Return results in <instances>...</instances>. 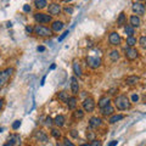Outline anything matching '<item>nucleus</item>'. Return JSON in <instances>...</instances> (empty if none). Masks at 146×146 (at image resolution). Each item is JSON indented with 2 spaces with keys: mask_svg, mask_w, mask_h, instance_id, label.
Wrapping results in <instances>:
<instances>
[{
  "mask_svg": "<svg viewBox=\"0 0 146 146\" xmlns=\"http://www.w3.org/2000/svg\"><path fill=\"white\" fill-rule=\"evenodd\" d=\"M113 102H115V106L119 110V111L129 110L130 106H131V104H130V101H129V99H128L127 95H118L117 98H115Z\"/></svg>",
  "mask_w": 146,
  "mask_h": 146,
  "instance_id": "obj_1",
  "label": "nucleus"
},
{
  "mask_svg": "<svg viewBox=\"0 0 146 146\" xmlns=\"http://www.w3.org/2000/svg\"><path fill=\"white\" fill-rule=\"evenodd\" d=\"M15 72V68L13 67H7L6 70L0 71V90L3 89V86L5 85V83L11 78V76Z\"/></svg>",
  "mask_w": 146,
  "mask_h": 146,
  "instance_id": "obj_2",
  "label": "nucleus"
},
{
  "mask_svg": "<svg viewBox=\"0 0 146 146\" xmlns=\"http://www.w3.org/2000/svg\"><path fill=\"white\" fill-rule=\"evenodd\" d=\"M34 34H36L38 36H51L52 35V31L49 28V27H45L42 25H36L34 27Z\"/></svg>",
  "mask_w": 146,
  "mask_h": 146,
  "instance_id": "obj_3",
  "label": "nucleus"
},
{
  "mask_svg": "<svg viewBox=\"0 0 146 146\" xmlns=\"http://www.w3.org/2000/svg\"><path fill=\"white\" fill-rule=\"evenodd\" d=\"M34 20H35L36 23L44 25V23H49V22H51V16L48 15V13L36 12V13H34Z\"/></svg>",
  "mask_w": 146,
  "mask_h": 146,
  "instance_id": "obj_4",
  "label": "nucleus"
},
{
  "mask_svg": "<svg viewBox=\"0 0 146 146\" xmlns=\"http://www.w3.org/2000/svg\"><path fill=\"white\" fill-rule=\"evenodd\" d=\"M86 65L90 68H93V70H96V68H99L102 65V61L98 56H88L86 57Z\"/></svg>",
  "mask_w": 146,
  "mask_h": 146,
  "instance_id": "obj_5",
  "label": "nucleus"
},
{
  "mask_svg": "<svg viewBox=\"0 0 146 146\" xmlns=\"http://www.w3.org/2000/svg\"><path fill=\"white\" fill-rule=\"evenodd\" d=\"M82 106H83V111H85V112H93L94 108H95V100L91 96L85 98L84 101L82 102Z\"/></svg>",
  "mask_w": 146,
  "mask_h": 146,
  "instance_id": "obj_6",
  "label": "nucleus"
},
{
  "mask_svg": "<svg viewBox=\"0 0 146 146\" xmlns=\"http://www.w3.org/2000/svg\"><path fill=\"white\" fill-rule=\"evenodd\" d=\"M125 58L127 60H129V61H134L136 60V58L139 57V51L136 50L135 48H125Z\"/></svg>",
  "mask_w": 146,
  "mask_h": 146,
  "instance_id": "obj_7",
  "label": "nucleus"
},
{
  "mask_svg": "<svg viewBox=\"0 0 146 146\" xmlns=\"http://www.w3.org/2000/svg\"><path fill=\"white\" fill-rule=\"evenodd\" d=\"M108 42L110 44L112 45V46H118V45H121V35L117 33V32H112V33H110L108 35Z\"/></svg>",
  "mask_w": 146,
  "mask_h": 146,
  "instance_id": "obj_8",
  "label": "nucleus"
},
{
  "mask_svg": "<svg viewBox=\"0 0 146 146\" xmlns=\"http://www.w3.org/2000/svg\"><path fill=\"white\" fill-rule=\"evenodd\" d=\"M21 141V138L18 134H11L10 136H9V139L5 144H4V146H15L17 144H20Z\"/></svg>",
  "mask_w": 146,
  "mask_h": 146,
  "instance_id": "obj_9",
  "label": "nucleus"
},
{
  "mask_svg": "<svg viewBox=\"0 0 146 146\" xmlns=\"http://www.w3.org/2000/svg\"><path fill=\"white\" fill-rule=\"evenodd\" d=\"M131 9H133L134 13H136V16H141V15H144V13H145V6H144V4H141L139 1H135L133 4V6H131Z\"/></svg>",
  "mask_w": 146,
  "mask_h": 146,
  "instance_id": "obj_10",
  "label": "nucleus"
},
{
  "mask_svg": "<svg viewBox=\"0 0 146 146\" xmlns=\"http://www.w3.org/2000/svg\"><path fill=\"white\" fill-rule=\"evenodd\" d=\"M61 12V5L57 3H52L49 5V13L51 16H57Z\"/></svg>",
  "mask_w": 146,
  "mask_h": 146,
  "instance_id": "obj_11",
  "label": "nucleus"
},
{
  "mask_svg": "<svg viewBox=\"0 0 146 146\" xmlns=\"http://www.w3.org/2000/svg\"><path fill=\"white\" fill-rule=\"evenodd\" d=\"M71 91L72 94L76 95L79 93V84H78V79H77V77H72L71 78Z\"/></svg>",
  "mask_w": 146,
  "mask_h": 146,
  "instance_id": "obj_12",
  "label": "nucleus"
},
{
  "mask_svg": "<svg viewBox=\"0 0 146 146\" xmlns=\"http://www.w3.org/2000/svg\"><path fill=\"white\" fill-rule=\"evenodd\" d=\"M101 124H102V119L100 117H91L89 121V127L93 128V129H96Z\"/></svg>",
  "mask_w": 146,
  "mask_h": 146,
  "instance_id": "obj_13",
  "label": "nucleus"
},
{
  "mask_svg": "<svg viewBox=\"0 0 146 146\" xmlns=\"http://www.w3.org/2000/svg\"><path fill=\"white\" fill-rule=\"evenodd\" d=\"M34 136H35V139H36V140L42 141V143H46V141H48V135L45 134V131H44V130H42V129L35 130Z\"/></svg>",
  "mask_w": 146,
  "mask_h": 146,
  "instance_id": "obj_14",
  "label": "nucleus"
},
{
  "mask_svg": "<svg viewBox=\"0 0 146 146\" xmlns=\"http://www.w3.org/2000/svg\"><path fill=\"white\" fill-rule=\"evenodd\" d=\"M108 105H111V99H110L108 96H102L101 99L99 100V102H98V106L100 108L106 107V106H108Z\"/></svg>",
  "mask_w": 146,
  "mask_h": 146,
  "instance_id": "obj_15",
  "label": "nucleus"
},
{
  "mask_svg": "<svg viewBox=\"0 0 146 146\" xmlns=\"http://www.w3.org/2000/svg\"><path fill=\"white\" fill-rule=\"evenodd\" d=\"M66 104H67V106H68L70 110H76L77 105H78V99H77L76 96H72V98H70L67 100Z\"/></svg>",
  "mask_w": 146,
  "mask_h": 146,
  "instance_id": "obj_16",
  "label": "nucleus"
},
{
  "mask_svg": "<svg viewBox=\"0 0 146 146\" xmlns=\"http://www.w3.org/2000/svg\"><path fill=\"white\" fill-rule=\"evenodd\" d=\"M113 112H115V108H113L111 105H108V106L106 107H102L101 108V115L105 116V117H107V116H112L113 115Z\"/></svg>",
  "mask_w": 146,
  "mask_h": 146,
  "instance_id": "obj_17",
  "label": "nucleus"
},
{
  "mask_svg": "<svg viewBox=\"0 0 146 146\" xmlns=\"http://www.w3.org/2000/svg\"><path fill=\"white\" fill-rule=\"evenodd\" d=\"M54 124L56 125L57 128H61L65 125V116H62V115H58L55 117V119H54Z\"/></svg>",
  "mask_w": 146,
  "mask_h": 146,
  "instance_id": "obj_18",
  "label": "nucleus"
},
{
  "mask_svg": "<svg viewBox=\"0 0 146 146\" xmlns=\"http://www.w3.org/2000/svg\"><path fill=\"white\" fill-rule=\"evenodd\" d=\"M141 25V20H140V17L139 16H136V15H133V16H130V26L133 27V28H138V27H140Z\"/></svg>",
  "mask_w": 146,
  "mask_h": 146,
  "instance_id": "obj_19",
  "label": "nucleus"
},
{
  "mask_svg": "<svg viewBox=\"0 0 146 146\" xmlns=\"http://www.w3.org/2000/svg\"><path fill=\"white\" fill-rule=\"evenodd\" d=\"M139 80H140V78L138 76H129L125 78V84L127 85H135V84H138Z\"/></svg>",
  "mask_w": 146,
  "mask_h": 146,
  "instance_id": "obj_20",
  "label": "nucleus"
},
{
  "mask_svg": "<svg viewBox=\"0 0 146 146\" xmlns=\"http://www.w3.org/2000/svg\"><path fill=\"white\" fill-rule=\"evenodd\" d=\"M63 28V22L61 21H54L51 25V31L52 32H60Z\"/></svg>",
  "mask_w": 146,
  "mask_h": 146,
  "instance_id": "obj_21",
  "label": "nucleus"
},
{
  "mask_svg": "<svg viewBox=\"0 0 146 146\" xmlns=\"http://www.w3.org/2000/svg\"><path fill=\"white\" fill-rule=\"evenodd\" d=\"M123 118H124V116H123V115H112L111 117H110L108 123H110V124H115V123L122 121Z\"/></svg>",
  "mask_w": 146,
  "mask_h": 146,
  "instance_id": "obj_22",
  "label": "nucleus"
},
{
  "mask_svg": "<svg viewBox=\"0 0 146 146\" xmlns=\"http://www.w3.org/2000/svg\"><path fill=\"white\" fill-rule=\"evenodd\" d=\"M73 72L77 77H80L82 76V68H80V65L78 61H74L73 62Z\"/></svg>",
  "mask_w": 146,
  "mask_h": 146,
  "instance_id": "obj_23",
  "label": "nucleus"
},
{
  "mask_svg": "<svg viewBox=\"0 0 146 146\" xmlns=\"http://www.w3.org/2000/svg\"><path fill=\"white\" fill-rule=\"evenodd\" d=\"M57 99L61 100L62 102H67V100L70 99V94H68L67 91H60V93L57 94Z\"/></svg>",
  "mask_w": 146,
  "mask_h": 146,
  "instance_id": "obj_24",
  "label": "nucleus"
},
{
  "mask_svg": "<svg viewBox=\"0 0 146 146\" xmlns=\"http://www.w3.org/2000/svg\"><path fill=\"white\" fill-rule=\"evenodd\" d=\"M110 58H111L112 62H117L119 60V52H118V50H112L110 52Z\"/></svg>",
  "mask_w": 146,
  "mask_h": 146,
  "instance_id": "obj_25",
  "label": "nucleus"
},
{
  "mask_svg": "<svg viewBox=\"0 0 146 146\" xmlns=\"http://www.w3.org/2000/svg\"><path fill=\"white\" fill-rule=\"evenodd\" d=\"M73 118H74V119H83L84 111L83 110H74V112H73Z\"/></svg>",
  "mask_w": 146,
  "mask_h": 146,
  "instance_id": "obj_26",
  "label": "nucleus"
},
{
  "mask_svg": "<svg viewBox=\"0 0 146 146\" xmlns=\"http://www.w3.org/2000/svg\"><path fill=\"white\" fill-rule=\"evenodd\" d=\"M34 5L36 9H44L48 5L46 0H34Z\"/></svg>",
  "mask_w": 146,
  "mask_h": 146,
  "instance_id": "obj_27",
  "label": "nucleus"
},
{
  "mask_svg": "<svg viewBox=\"0 0 146 146\" xmlns=\"http://www.w3.org/2000/svg\"><path fill=\"white\" fill-rule=\"evenodd\" d=\"M125 21H127V17H125V13L124 12H122L119 17H118V20H117V26H119L122 27L123 25H125Z\"/></svg>",
  "mask_w": 146,
  "mask_h": 146,
  "instance_id": "obj_28",
  "label": "nucleus"
},
{
  "mask_svg": "<svg viewBox=\"0 0 146 146\" xmlns=\"http://www.w3.org/2000/svg\"><path fill=\"white\" fill-rule=\"evenodd\" d=\"M127 45L129 48H134L136 45V38H134V36H128L127 38Z\"/></svg>",
  "mask_w": 146,
  "mask_h": 146,
  "instance_id": "obj_29",
  "label": "nucleus"
},
{
  "mask_svg": "<svg viewBox=\"0 0 146 146\" xmlns=\"http://www.w3.org/2000/svg\"><path fill=\"white\" fill-rule=\"evenodd\" d=\"M51 135L54 136L55 139H60L61 138V131H60V129H58V128H52L51 129Z\"/></svg>",
  "mask_w": 146,
  "mask_h": 146,
  "instance_id": "obj_30",
  "label": "nucleus"
},
{
  "mask_svg": "<svg viewBox=\"0 0 146 146\" xmlns=\"http://www.w3.org/2000/svg\"><path fill=\"white\" fill-rule=\"evenodd\" d=\"M124 32H125V34L128 35V36H133V34H134V28L131 27L130 25H127L125 27H124Z\"/></svg>",
  "mask_w": 146,
  "mask_h": 146,
  "instance_id": "obj_31",
  "label": "nucleus"
},
{
  "mask_svg": "<svg viewBox=\"0 0 146 146\" xmlns=\"http://www.w3.org/2000/svg\"><path fill=\"white\" fill-rule=\"evenodd\" d=\"M86 138H88V141H94L96 139V134L93 130H86Z\"/></svg>",
  "mask_w": 146,
  "mask_h": 146,
  "instance_id": "obj_32",
  "label": "nucleus"
},
{
  "mask_svg": "<svg viewBox=\"0 0 146 146\" xmlns=\"http://www.w3.org/2000/svg\"><path fill=\"white\" fill-rule=\"evenodd\" d=\"M139 44H140L141 48L146 50V35H143V36H141V38L139 39Z\"/></svg>",
  "mask_w": 146,
  "mask_h": 146,
  "instance_id": "obj_33",
  "label": "nucleus"
},
{
  "mask_svg": "<svg viewBox=\"0 0 146 146\" xmlns=\"http://www.w3.org/2000/svg\"><path fill=\"white\" fill-rule=\"evenodd\" d=\"M45 124H46L48 127H51L54 124V119L51 117H46V119H45Z\"/></svg>",
  "mask_w": 146,
  "mask_h": 146,
  "instance_id": "obj_34",
  "label": "nucleus"
},
{
  "mask_svg": "<svg viewBox=\"0 0 146 146\" xmlns=\"http://www.w3.org/2000/svg\"><path fill=\"white\" fill-rule=\"evenodd\" d=\"M20 127H21V121H15L13 122V124H12V129L13 130H17Z\"/></svg>",
  "mask_w": 146,
  "mask_h": 146,
  "instance_id": "obj_35",
  "label": "nucleus"
},
{
  "mask_svg": "<svg viewBox=\"0 0 146 146\" xmlns=\"http://www.w3.org/2000/svg\"><path fill=\"white\" fill-rule=\"evenodd\" d=\"M68 34H70V32H68V31H66V32H63V33L60 35V36H58V42H62V40L63 39H65L66 38V36L68 35Z\"/></svg>",
  "mask_w": 146,
  "mask_h": 146,
  "instance_id": "obj_36",
  "label": "nucleus"
},
{
  "mask_svg": "<svg viewBox=\"0 0 146 146\" xmlns=\"http://www.w3.org/2000/svg\"><path fill=\"white\" fill-rule=\"evenodd\" d=\"M70 134H71V135H72L74 139H77V138H78V136H79V133H78V131H77L76 129H72V130L70 131Z\"/></svg>",
  "mask_w": 146,
  "mask_h": 146,
  "instance_id": "obj_37",
  "label": "nucleus"
},
{
  "mask_svg": "<svg viewBox=\"0 0 146 146\" xmlns=\"http://www.w3.org/2000/svg\"><path fill=\"white\" fill-rule=\"evenodd\" d=\"M65 12L67 13V15H72L73 13V7L72 6H66L65 7Z\"/></svg>",
  "mask_w": 146,
  "mask_h": 146,
  "instance_id": "obj_38",
  "label": "nucleus"
},
{
  "mask_svg": "<svg viewBox=\"0 0 146 146\" xmlns=\"http://www.w3.org/2000/svg\"><path fill=\"white\" fill-rule=\"evenodd\" d=\"M63 146H76L73 143H71L68 139H63Z\"/></svg>",
  "mask_w": 146,
  "mask_h": 146,
  "instance_id": "obj_39",
  "label": "nucleus"
},
{
  "mask_svg": "<svg viewBox=\"0 0 146 146\" xmlns=\"http://www.w3.org/2000/svg\"><path fill=\"white\" fill-rule=\"evenodd\" d=\"M91 146H101V141L98 140V139H95L93 141V144H91Z\"/></svg>",
  "mask_w": 146,
  "mask_h": 146,
  "instance_id": "obj_40",
  "label": "nucleus"
},
{
  "mask_svg": "<svg viewBox=\"0 0 146 146\" xmlns=\"http://www.w3.org/2000/svg\"><path fill=\"white\" fill-rule=\"evenodd\" d=\"M131 101H133V102H138L139 101V95L138 94H134L133 96H131Z\"/></svg>",
  "mask_w": 146,
  "mask_h": 146,
  "instance_id": "obj_41",
  "label": "nucleus"
},
{
  "mask_svg": "<svg viewBox=\"0 0 146 146\" xmlns=\"http://www.w3.org/2000/svg\"><path fill=\"white\" fill-rule=\"evenodd\" d=\"M33 31H34V28H33V27H31V26H27L26 27V32H27V33H33Z\"/></svg>",
  "mask_w": 146,
  "mask_h": 146,
  "instance_id": "obj_42",
  "label": "nucleus"
},
{
  "mask_svg": "<svg viewBox=\"0 0 146 146\" xmlns=\"http://www.w3.org/2000/svg\"><path fill=\"white\" fill-rule=\"evenodd\" d=\"M23 11H25V12H29V11H31V6H29V5H25V6H23Z\"/></svg>",
  "mask_w": 146,
  "mask_h": 146,
  "instance_id": "obj_43",
  "label": "nucleus"
},
{
  "mask_svg": "<svg viewBox=\"0 0 146 146\" xmlns=\"http://www.w3.org/2000/svg\"><path fill=\"white\" fill-rule=\"evenodd\" d=\"M4 104H5V100H4V99H0V111H1L3 107H4Z\"/></svg>",
  "mask_w": 146,
  "mask_h": 146,
  "instance_id": "obj_44",
  "label": "nucleus"
},
{
  "mask_svg": "<svg viewBox=\"0 0 146 146\" xmlns=\"http://www.w3.org/2000/svg\"><path fill=\"white\" fill-rule=\"evenodd\" d=\"M36 50L40 51V52H43V51H45V46H43V45H42V46H38V48H36Z\"/></svg>",
  "mask_w": 146,
  "mask_h": 146,
  "instance_id": "obj_45",
  "label": "nucleus"
},
{
  "mask_svg": "<svg viewBox=\"0 0 146 146\" xmlns=\"http://www.w3.org/2000/svg\"><path fill=\"white\" fill-rule=\"evenodd\" d=\"M117 143H118V141H117V140H112V141H111V143H110V144H108V146H116V145H117Z\"/></svg>",
  "mask_w": 146,
  "mask_h": 146,
  "instance_id": "obj_46",
  "label": "nucleus"
},
{
  "mask_svg": "<svg viewBox=\"0 0 146 146\" xmlns=\"http://www.w3.org/2000/svg\"><path fill=\"white\" fill-rule=\"evenodd\" d=\"M45 78H46V77H43V79H42V83H40L42 85H44V84H45Z\"/></svg>",
  "mask_w": 146,
  "mask_h": 146,
  "instance_id": "obj_47",
  "label": "nucleus"
},
{
  "mask_svg": "<svg viewBox=\"0 0 146 146\" xmlns=\"http://www.w3.org/2000/svg\"><path fill=\"white\" fill-rule=\"evenodd\" d=\"M55 68H56V65H55V63H52L51 67H50V70H55Z\"/></svg>",
  "mask_w": 146,
  "mask_h": 146,
  "instance_id": "obj_48",
  "label": "nucleus"
},
{
  "mask_svg": "<svg viewBox=\"0 0 146 146\" xmlns=\"http://www.w3.org/2000/svg\"><path fill=\"white\" fill-rule=\"evenodd\" d=\"M80 146H91V145H90V144H88V143H86V144H82Z\"/></svg>",
  "mask_w": 146,
  "mask_h": 146,
  "instance_id": "obj_49",
  "label": "nucleus"
},
{
  "mask_svg": "<svg viewBox=\"0 0 146 146\" xmlns=\"http://www.w3.org/2000/svg\"><path fill=\"white\" fill-rule=\"evenodd\" d=\"M63 1H66V3H68V1H71V0H63Z\"/></svg>",
  "mask_w": 146,
  "mask_h": 146,
  "instance_id": "obj_50",
  "label": "nucleus"
},
{
  "mask_svg": "<svg viewBox=\"0 0 146 146\" xmlns=\"http://www.w3.org/2000/svg\"><path fill=\"white\" fill-rule=\"evenodd\" d=\"M0 55H1V52H0Z\"/></svg>",
  "mask_w": 146,
  "mask_h": 146,
  "instance_id": "obj_51",
  "label": "nucleus"
}]
</instances>
